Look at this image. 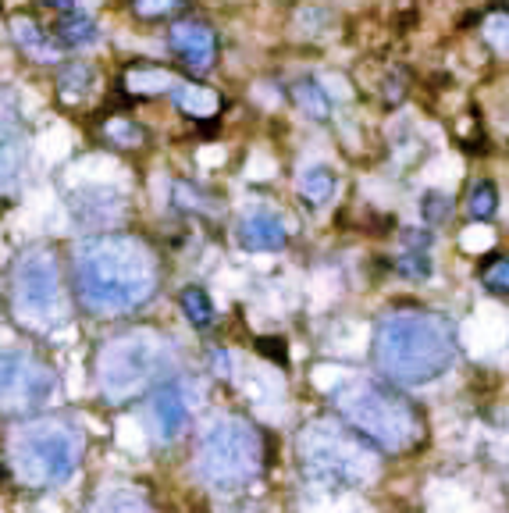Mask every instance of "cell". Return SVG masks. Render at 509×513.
Segmentation results:
<instances>
[{
  "label": "cell",
  "mask_w": 509,
  "mask_h": 513,
  "mask_svg": "<svg viewBox=\"0 0 509 513\" xmlns=\"http://www.w3.org/2000/svg\"><path fill=\"white\" fill-rule=\"evenodd\" d=\"M161 285V264L150 243L125 232H100L72 250V289L82 310L118 318L146 307Z\"/></svg>",
  "instance_id": "1"
},
{
  "label": "cell",
  "mask_w": 509,
  "mask_h": 513,
  "mask_svg": "<svg viewBox=\"0 0 509 513\" xmlns=\"http://www.w3.org/2000/svg\"><path fill=\"white\" fill-rule=\"evenodd\" d=\"M456 360L449 318L431 310H392L374 328V367L396 385H424L445 375Z\"/></svg>",
  "instance_id": "2"
},
{
  "label": "cell",
  "mask_w": 509,
  "mask_h": 513,
  "mask_svg": "<svg viewBox=\"0 0 509 513\" xmlns=\"http://www.w3.org/2000/svg\"><path fill=\"white\" fill-rule=\"evenodd\" d=\"M332 407L378 453H406L424 439V417L388 378H349L332 392Z\"/></svg>",
  "instance_id": "3"
},
{
  "label": "cell",
  "mask_w": 509,
  "mask_h": 513,
  "mask_svg": "<svg viewBox=\"0 0 509 513\" xmlns=\"http://www.w3.org/2000/svg\"><path fill=\"white\" fill-rule=\"evenodd\" d=\"M82 432L61 417L18 424L8 435V464L25 489H54L75 474L82 460Z\"/></svg>",
  "instance_id": "4"
},
{
  "label": "cell",
  "mask_w": 509,
  "mask_h": 513,
  "mask_svg": "<svg viewBox=\"0 0 509 513\" xmlns=\"http://www.w3.org/2000/svg\"><path fill=\"white\" fill-rule=\"evenodd\" d=\"M168 364V342L150 328L118 332L97 350V382L104 399L114 407H125L139 399L146 389H157V378Z\"/></svg>",
  "instance_id": "5"
},
{
  "label": "cell",
  "mask_w": 509,
  "mask_h": 513,
  "mask_svg": "<svg viewBox=\"0 0 509 513\" xmlns=\"http://www.w3.org/2000/svg\"><path fill=\"white\" fill-rule=\"evenodd\" d=\"M264 467V442L246 417L221 414L200 432L196 442V474L211 489L235 492L246 489Z\"/></svg>",
  "instance_id": "6"
},
{
  "label": "cell",
  "mask_w": 509,
  "mask_h": 513,
  "mask_svg": "<svg viewBox=\"0 0 509 513\" xmlns=\"http://www.w3.org/2000/svg\"><path fill=\"white\" fill-rule=\"evenodd\" d=\"M367 449L374 446L360 439L346 421H314L299 435V464H303V474L324 489L349 492L374 474Z\"/></svg>",
  "instance_id": "7"
},
{
  "label": "cell",
  "mask_w": 509,
  "mask_h": 513,
  "mask_svg": "<svg viewBox=\"0 0 509 513\" xmlns=\"http://www.w3.org/2000/svg\"><path fill=\"white\" fill-rule=\"evenodd\" d=\"M11 303L22 325L50 332L68 318L65 289L57 275V257L47 243H36L11 268Z\"/></svg>",
  "instance_id": "8"
},
{
  "label": "cell",
  "mask_w": 509,
  "mask_h": 513,
  "mask_svg": "<svg viewBox=\"0 0 509 513\" xmlns=\"http://www.w3.org/2000/svg\"><path fill=\"white\" fill-rule=\"evenodd\" d=\"M57 392V371L29 350H0V410L33 414Z\"/></svg>",
  "instance_id": "9"
},
{
  "label": "cell",
  "mask_w": 509,
  "mask_h": 513,
  "mask_svg": "<svg viewBox=\"0 0 509 513\" xmlns=\"http://www.w3.org/2000/svg\"><path fill=\"white\" fill-rule=\"evenodd\" d=\"M168 50L193 79H203L218 65V33L203 18H182L168 29Z\"/></svg>",
  "instance_id": "10"
},
{
  "label": "cell",
  "mask_w": 509,
  "mask_h": 513,
  "mask_svg": "<svg viewBox=\"0 0 509 513\" xmlns=\"http://www.w3.org/2000/svg\"><path fill=\"white\" fill-rule=\"evenodd\" d=\"M146 421L157 442H175L189 428V399L178 382H161L146 399Z\"/></svg>",
  "instance_id": "11"
},
{
  "label": "cell",
  "mask_w": 509,
  "mask_h": 513,
  "mask_svg": "<svg viewBox=\"0 0 509 513\" xmlns=\"http://www.w3.org/2000/svg\"><path fill=\"white\" fill-rule=\"evenodd\" d=\"M68 207H72L75 225L86 228V232H111V228H118L125 221V200L104 186L75 193Z\"/></svg>",
  "instance_id": "12"
},
{
  "label": "cell",
  "mask_w": 509,
  "mask_h": 513,
  "mask_svg": "<svg viewBox=\"0 0 509 513\" xmlns=\"http://www.w3.org/2000/svg\"><path fill=\"white\" fill-rule=\"evenodd\" d=\"M25 161V136L18 129V114L4 93H0V189L15 186Z\"/></svg>",
  "instance_id": "13"
},
{
  "label": "cell",
  "mask_w": 509,
  "mask_h": 513,
  "mask_svg": "<svg viewBox=\"0 0 509 513\" xmlns=\"http://www.w3.org/2000/svg\"><path fill=\"white\" fill-rule=\"evenodd\" d=\"M11 40H15V47L22 50L29 61H36V65H57L61 43H57L54 33H47L33 15H25V11L11 15Z\"/></svg>",
  "instance_id": "14"
},
{
  "label": "cell",
  "mask_w": 509,
  "mask_h": 513,
  "mask_svg": "<svg viewBox=\"0 0 509 513\" xmlns=\"http://www.w3.org/2000/svg\"><path fill=\"white\" fill-rule=\"evenodd\" d=\"M235 239H239V246L250 253H271V250H282L289 236H285V225L278 214L253 211L235 225Z\"/></svg>",
  "instance_id": "15"
},
{
  "label": "cell",
  "mask_w": 509,
  "mask_h": 513,
  "mask_svg": "<svg viewBox=\"0 0 509 513\" xmlns=\"http://www.w3.org/2000/svg\"><path fill=\"white\" fill-rule=\"evenodd\" d=\"M171 100H175L178 111L189 114V118H214V114L225 107V100H221L211 86H196V82H175Z\"/></svg>",
  "instance_id": "16"
},
{
  "label": "cell",
  "mask_w": 509,
  "mask_h": 513,
  "mask_svg": "<svg viewBox=\"0 0 509 513\" xmlns=\"http://www.w3.org/2000/svg\"><path fill=\"white\" fill-rule=\"evenodd\" d=\"M97 86V72L89 61H65L57 68V97L65 104H82Z\"/></svg>",
  "instance_id": "17"
},
{
  "label": "cell",
  "mask_w": 509,
  "mask_h": 513,
  "mask_svg": "<svg viewBox=\"0 0 509 513\" xmlns=\"http://www.w3.org/2000/svg\"><path fill=\"white\" fill-rule=\"evenodd\" d=\"M54 40L61 43V47L68 50H79V47H89V43H97L100 40V29L97 22L86 15V11H65V15L54 22Z\"/></svg>",
  "instance_id": "18"
},
{
  "label": "cell",
  "mask_w": 509,
  "mask_h": 513,
  "mask_svg": "<svg viewBox=\"0 0 509 513\" xmlns=\"http://www.w3.org/2000/svg\"><path fill=\"white\" fill-rule=\"evenodd\" d=\"M289 97L292 104H296L299 114H307L310 122H328L332 118V100H328V93L321 90V82L317 79H296L289 86Z\"/></svg>",
  "instance_id": "19"
},
{
  "label": "cell",
  "mask_w": 509,
  "mask_h": 513,
  "mask_svg": "<svg viewBox=\"0 0 509 513\" xmlns=\"http://www.w3.org/2000/svg\"><path fill=\"white\" fill-rule=\"evenodd\" d=\"M335 186H339V182H335V171L324 168V164L303 168V175H299V196H303L307 207H324L335 196Z\"/></svg>",
  "instance_id": "20"
},
{
  "label": "cell",
  "mask_w": 509,
  "mask_h": 513,
  "mask_svg": "<svg viewBox=\"0 0 509 513\" xmlns=\"http://www.w3.org/2000/svg\"><path fill=\"white\" fill-rule=\"evenodd\" d=\"M125 90H129V93H143V97H146V93H171V90H175V79H171L164 68L139 61V65L125 68Z\"/></svg>",
  "instance_id": "21"
},
{
  "label": "cell",
  "mask_w": 509,
  "mask_h": 513,
  "mask_svg": "<svg viewBox=\"0 0 509 513\" xmlns=\"http://www.w3.org/2000/svg\"><path fill=\"white\" fill-rule=\"evenodd\" d=\"M104 139L118 150H143L150 132L136 122V118H125V114H114L104 122Z\"/></svg>",
  "instance_id": "22"
},
{
  "label": "cell",
  "mask_w": 509,
  "mask_h": 513,
  "mask_svg": "<svg viewBox=\"0 0 509 513\" xmlns=\"http://www.w3.org/2000/svg\"><path fill=\"white\" fill-rule=\"evenodd\" d=\"M178 303H182V314H186L193 328H211L214 325V303H211V296H207V289H200V285H186Z\"/></svg>",
  "instance_id": "23"
},
{
  "label": "cell",
  "mask_w": 509,
  "mask_h": 513,
  "mask_svg": "<svg viewBox=\"0 0 509 513\" xmlns=\"http://www.w3.org/2000/svg\"><path fill=\"white\" fill-rule=\"evenodd\" d=\"M495 211H499V189L488 179L474 182V189H470V196H467V214L474 221H488V218H495Z\"/></svg>",
  "instance_id": "24"
},
{
  "label": "cell",
  "mask_w": 509,
  "mask_h": 513,
  "mask_svg": "<svg viewBox=\"0 0 509 513\" xmlns=\"http://www.w3.org/2000/svg\"><path fill=\"white\" fill-rule=\"evenodd\" d=\"M481 36L499 57H509V11H488L481 22Z\"/></svg>",
  "instance_id": "25"
},
{
  "label": "cell",
  "mask_w": 509,
  "mask_h": 513,
  "mask_svg": "<svg viewBox=\"0 0 509 513\" xmlns=\"http://www.w3.org/2000/svg\"><path fill=\"white\" fill-rule=\"evenodd\" d=\"M189 0H132V15L143 18V22H164V18H175L178 11H186Z\"/></svg>",
  "instance_id": "26"
},
{
  "label": "cell",
  "mask_w": 509,
  "mask_h": 513,
  "mask_svg": "<svg viewBox=\"0 0 509 513\" xmlns=\"http://www.w3.org/2000/svg\"><path fill=\"white\" fill-rule=\"evenodd\" d=\"M396 271L403 278H413V282H424V278H431L428 250H403V257L396 261Z\"/></svg>",
  "instance_id": "27"
},
{
  "label": "cell",
  "mask_w": 509,
  "mask_h": 513,
  "mask_svg": "<svg viewBox=\"0 0 509 513\" xmlns=\"http://www.w3.org/2000/svg\"><path fill=\"white\" fill-rule=\"evenodd\" d=\"M481 282H485V289H492V293L506 296L509 293V257H492V261L481 268Z\"/></svg>",
  "instance_id": "28"
},
{
  "label": "cell",
  "mask_w": 509,
  "mask_h": 513,
  "mask_svg": "<svg viewBox=\"0 0 509 513\" xmlns=\"http://www.w3.org/2000/svg\"><path fill=\"white\" fill-rule=\"evenodd\" d=\"M421 214H424V221H431V225H442V221L449 218V196L438 193V189L424 193L421 196Z\"/></svg>",
  "instance_id": "29"
},
{
  "label": "cell",
  "mask_w": 509,
  "mask_h": 513,
  "mask_svg": "<svg viewBox=\"0 0 509 513\" xmlns=\"http://www.w3.org/2000/svg\"><path fill=\"white\" fill-rule=\"evenodd\" d=\"M100 513H154V510L139 496H132V492H114V496L104 499V510Z\"/></svg>",
  "instance_id": "30"
},
{
  "label": "cell",
  "mask_w": 509,
  "mask_h": 513,
  "mask_svg": "<svg viewBox=\"0 0 509 513\" xmlns=\"http://www.w3.org/2000/svg\"><path fill=\"white\" fill-rule=\"evenodd\" d=\"M399 243H403V250H428L431 232L428 228H403V232H399Z\"/></svg>",
  "instance_id": "31"
},
{
  "label": "cell",
  "mask_w": 509,
  "mask_h": 513,
  "mask_svg": "<svg viewBox=\"0 0 509 513\" xmlns=\"http://www.w3.org/2000/svg\"><path fill=\"white\" fill-rule=\"evenodd\" d=\"M50 11H57V15H65V11H75V0H43Z\"/></svg>",
  "instance_id": "32"
}]
</instances>
